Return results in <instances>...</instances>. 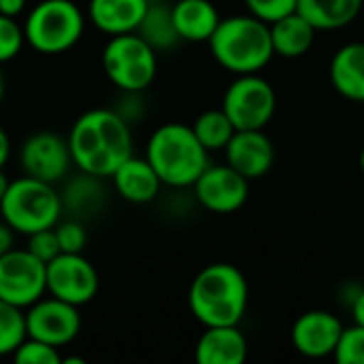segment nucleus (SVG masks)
Here are the masks:
<instances>
[{
	"mask_svg": "<svg viewBox=\"0 0 364 364\" xmlns=\"http://www.w3.org/2000/svg\"><path fill=\"white\" fill-rule=\"evenodd\" d=\"M136 34L156 51H168L173 47H177L181 43L175 23H173V15H171V4L166 2H149Z\"/></svg>",
	"mask_w": 364,
	"mask_h": 364,
	"instance_id": "24",
	"label": "nucleus"
},
{
	"mask_svg": "<svg viewBox=\"0 0 364 364\" xmlns=\"http://www.w3.org/2000/svg\"><path fill=\"white\" fill-rule=\"evenodd\" d=\"M269 28H271V43L275 55L288 60L303 58L314 47L318 36V30L299 11L269 23Z\"/></svg>",
	"mask_w": 364,
	"mask_h": 364,
	"instance_id": "22",
	"label": "nucleus"
},
{
	"mask_svg": "<svg viewBox=\"0 0 364 364\" xmlns=\"http://www.w3.org/2000/svg\"><path fill=\"white\" fill-rule=\"evenodd\" d=\"M26 314V335L30 339H38L53 348H64L73 343L81 331V314L79 307L60 301L55 296H43L32 303Z\"/></svg>",
	"mask_w": 364,
	"mask_h": 364,
	"instance_id": "10",
	"label": "nucleus"
},
{
	"mask_svg": "<svg viewBox=\"0 0 364 364\" xmlns=\"http://www.w3.org/2000/svg\"><path fill=\"white\" fill-rule=\"evenodd\" d=\"M224 156L226 164H230L245 179L254 181L273 168L275 147L264 130H235L224 147Z\"/></svg>",
	"mask_w": 364,
	"mask_h": 364,
	"instance_id": "15",
	"label": "nucleus"
},
{
	"mask_svg": "<svg viewBox=\"0 0 364 364\" xmlns=\"http://www.w3.org/2000/svg\"><path fill=\"white\" fill-rule=\"evenodd\" d=\"M222 109L237 130H264L275 115L277 94L258 73L237 75L224 92Z\"/></svg>",
	"mask_w": 364,
	"mask_h": 364,
	"instance_id": "8",
	"label": "nucleus"
},
{
	"mask_svg": "<svg viewBox=\"0 0 364 364\" xmlns=\"http://www.w3.org/2000/svg\"><path fill=\"white\" fill-rule=\"evenodd\" d=\"M149 0H90L87 21L107 36L136 32Z\"/></svg>",
	"mask_w": 364,
	"mask_h": 364,
	"instance_id": "17",
	"label": "nucleus"
},
{
	"mask_svg": "<svg viewBox=\"0 0 364 364\" xmlns=\"http://www.w3.org/2000/svg\"><path fill=\"white\" fill-rule=\"evenodd\" d=\"M198 364H241L247 358V337L237 326H205L194 348Z\"/></svg>",
	"mask_w": 364,
	"mask_h": 364,
	"instance_id": "18",
	"label": "nucleus"
},
{
	"mask_svg": "<svg viewBox=\"0 0 364 364\" xmlns=\"http://www.w3.org/2000/svg\"><path fill=\"white\" fill-rule=\"evenodd\" d=\"M105 179L87 175L79 171L77 175H70L64 179V188L60 192L62 200V213H68V218L75 220H87L96 215L105 203Z\"/></svg>",
	"mask_w": 364,
	"mask_h": 364,
	"instance_id": "21",
	"label": "nucleus"
},
{
	"mask_svg": "<svg viewBox=\"0 0 364 364\" xmlns=\"http://www.w3.org/2000/svg\"><path fill=\"white\" fill-rule=\"evenodd\" d=\"M171 15L179 38L188 43H207L222 19L211 0H177Z\"/></svg>",
	"mask_w": 364,
	"mask_h": 364,
	"instance_id": "20",
	"label": "nucleus"
},
{
	"mask_svg": "<svg viewBox=\"0 0 364 364\" xmlns=\"http://www.w3.org/2000/svg\"><path fill=\"white\" fill-rule=\"evenodd\" d=\"M333 358L339 364H364V326L354 324L343 328Z\"/></svg>",
	"mask_w": 364,
	"mask_h": 364,
	"instance_id": "28",
	"label": "nucleus"
},
{
	"mask_svg": "<svg viewBox=\"0 0 364 364\" xmlns=\"http://www.w3.org/2000/svg\"><path fill=\"white\" fill-rule=\"evenodd\" d=\"M352 318H354V324L364 326V290H360L352 301Z\"/></svg>",
	"mask_w": 364,
	"mask_h": 364,
	"instance_id": "34",
	"label": "nucleus"
},
{
	"mask_svg": "<svg viewBox=\"0 0 364 364\" xmlns=\"http://www.w3.org/2000/svg\"><path fill=\"white\" fill-rule=\"evenodd\" d=\"M192 130L196 134V139L203 143V147L211 154V151H224V147L228 145L230 136L235 134V126L230 122V117L224 113V109H207L203 111L194 124Z\"/></svg>",
	"mask_w": 364,
	"mask_h": 364,
	"instance_id": "25",
	"label": "nucleus"
},
{
	"mask_svg": "<svg viewBox=\"0 0 364 364\" xmlns=\"http://www.w3.org/2000/svg\"><path fill=\"white\" fill-rule=\"evenodd\" d=\"M207 43L213 60L232 75L260 73L275 55L269 23L250 13L222 17Z\"/></svg>",
	"mask_w": 364,
	"mask_h": 364,
	"instance_id": "3",
	"label": "nucleus"
},
{
	"mask_svg": "<svg viewBox=\"0 0 364 364\" xmlns=\"http://www.w3.org/2000/svg\"><path fill=\"white\" fill-rule=\"evenodd\" d=\"M250 305V284L230 262H211L196 273L188 290V307L203 326H237Z\"/></svg>",
	"mask_w": 364,
	"mask_h": 364,
	"instance_id": "2",
	"label": "nucleus"
},
{
	"mask_svg": "<svg viewBox=\"0 0 364 364\" xmlns=\"http://www.w3.org/2000/svg\"><path fill=\"white\" fill-rule=\"evenodd\" d=\"M196 203L218 215L237 213L250 198V179L230 164H209L192 186Z\"/></svg>",
	"mask_w": 364,
	"mask_h": 364,
	"instance_id": "12",
	"label": "nucleus"
},
{
	"mask_svg": "<svg viewBox=\"0 0 364 364\" xmlns=\"http://www.w3.org/2000/svg\"><path fill=\"white\" fill-rule=\"evenodd\" d=\"M358 166H360V173H363L364 177V147L360 149V156H358Z\"/></svg>",
	"mask_w": 364,
	"mask_h": 364,
	"instance_id": "38",
	"label": "nucleus"
},
{
	"mask_svg": "<svg viewBox=\"0 0 364 364\" xmlns=\"http://www.w3.org/2000/svg\"><path fill=\"white\" fill-rule=\"evenodd\" d=\"M11 356L17 364H62L58 348L30 337H26Z\"/></svg>",
	"mask_w": 364,
	"mask_h": 364,
	"instance_id": "27",
	"label": "nucleus"
},
{
	"mask_svg": "<svg viewBox=\"0 0 364 364\" xmlns=\"http://www.w3.org/2000/svg\"><path fill=\"white\" fill-rule=\"evenodd\" d=\"M363 4L364 0H299L296 11L318 32H335L352 26Z\"/></svg>",
	"mask_w": 364,
	"mask_h": 364,
	"instance_id": "23",
	"label": "nucleus"
},
{
	"mask_svg": "<svg viewBox=\"0 0 364 364\" xmlns=\"http://www.w3.org/2000/svg\"><path fill=\"white\" fill-rule=\"evenodd\" d=\"M149 2H166V0H149Z\"/></svg>",
	"mask_w": 364,
	"mask_h": 364,
	"instance_id": "39",
	"label": "nucleus"
},
{
	"mask_svg": "<svg viewBox=\"0 0 364 364\" xmlns=\"http://www.w3.org/2000/svg\"><path fill=\"white\" fill-rule=\"evenodd\" d=\"M19 164L23 175L55 186L73 168L68 141L55 132H34L19 147Z\"/></svg>",
	"mask_w": 364,
	"mask_h": 364,
	"instance_id": "13",
	"label": "nucleus"
},
{
	"mask_svg": "<svg viewBox=\"0 0 364 364\" xmlns=\"http://www.w3.org/2000/svg\"><path fill=\"white\" fill-rule=\"evenodd\" d=\"M98 273L83 254L60 252L47 262V294L75 307L87 305L98 294Z\"/></svg>",
	"mask_w": 364,
	"mask_h": 364,
	"instance_id": "11",
	"label": "nucleus"
},
{
	"mask_svg": "<svg viewBox=\"0 0 364 364\" xmlns=\"http://www.w3.org/2000/svg\"><path fill=\"white\" fill-rule=\"evenodd\" d=\"M26 337L23 309L0 299V356H11Z\"/></svg>",
	"mask_w": 364,
	"mask_h": 364,
	"instance_id": "26",
	"label": "nucleus"
},
{
	"mask_svg": "<svg viewBox=\"0 0 364 364\" xmlns=\"http://www.w3.org/2000/svg\"><path fill=\"white\" fill-rule=\"evenodd\" d=\"M9 158H11V139H9L6 130L0 126V168L6 166Z\"/></svg>",
	"mask_w": 364,
	"mask_h": 364,
	"instance_id": "35",
	"label": "nucleus"
},
{
	"mask_svg": "<svg viewBox=\"0 0 364 364\" xmlns=\"http://www.w3.org/2000/svg\"><path fill=\"white\" fill-rule=\"evenodd\" d=\"M26 45L45 55L73 49L85 32V15L73 0H41L26 15Z\"/></svg>",
	"mask_w": 364,
	"mask_h": 364,
	"instance_id": "6",
	"label": "nucleus"
},
{
	"mask_svg": "<svg viewBox=\"0 0 364 364\" xmlns=\"http://www.w3.org/2000/svg\"><path fill=\"white\" fill-rule=\"evenodd\" d=\"M26 4H28V0H0V15L17 19L26 11Z\"/></svg>",
	"mask_w": 364,
	"mask_h": 364,
	"instance_id": "33",
	"label": "nucleus"
},
{
	"mask_svg": "<svg viewBox=\"0 0 364 364\" xmlns=\"http://www.w3.org/2000/svg\"><path fill=\"white\" fill-rule=\"evenodd\" d=\"M66 141L73 166L102 179H109L134 154L132 126L115 109H90L81 113L70 126Z\"/></svg>",
	"mask_w": 364,
	"mask_h": 364,
	"instance_id": "1",
	"label": "nucleus"
},
{
	"mask_svg": "<svg viewBox=\"0 0 364 364\" xmlns=\"http://www.w3.org/2000/svg\"><path fill=\"white\" fill-rule=\"evenodd\" d=\"M47 294V264L26 247H11L0 254V299L28 309Z\"/></svg>",
	"mask_w": 364,
	"mask_h": 364,
	"instance_id": "9",
	"label": "nucleus"
},
{
	"mask_svg": "<svg viewBox=\"0 0 364 364\" xmlns=\"http://www.w3.org/2000/svg\"><path fill=\"white\" fill-rule=\"evenodd\" d=\"M145 158L158 173L162 186L192 188L211 164L209 151L196 139L192 126L168 122L158 126L145 145Z\"/></svg>",
	"mask_w": 364,
	"mask_h": 364,
	"instance_id": "4",
	"label": "nucleus"
},
{
	"mask_svg": "<svg viewBox=\"0 0 364 364\" xmlns=\"http://www.w3.org/2000/svg\"><path fill=\"white\" fill-rule=\"evenodd\" d=\"M26 45L23 26L15 17L0 15V66L15 60Z\"/></svg>",
	"mask_w": 364,
	"mask_h": 364,
	"instance_id": "30",
	"label": "nucleus"
},
{
	"mask_svg": "<svg viewBox=\"0 0 364 364\" xmlns=\"http://www.w3.org/2000/svg\"><path fill=\"white\" fill-rule=\"evenodd\" d=\"M109 179L115 192L132 205H147L156 200L162 188V181L154 166L147 162V158L134 154L128 160H124Z\"/></svg>",
	"mask_w": 364,
	"mask_h": 364,
	"instance_id": "16",
	"label": "nucleus"
},
{
	"mask_svg": "<svg viewBox=\"0 0 364 364\" xmlns=\"http://www.w3.org/2000/svg\"><path fill=\"white\" fill-rule=\"evenodd\" d=\"M58 243H60V252L64 254H83L85 245H87V230L85 224L81 220L68 218L62 220L53 226Z\"/></svg>",
	"mask_w": 364,
	"mask_h": 364,
	"instance_id": "29",
	"label": "nucleus"
},
{
	"mask_svg": "<svg viewBox=\"0 0 364 364\" xmlns=\"http://www.w3.org/2000/svg\"><path fill=\"white\" fill-rule=\"evenodd\" d=\"M299 0H243L250 15L262 19L264 23H273L296 11Z\"/></svg>",
	"mask_w": 364,
	"mask_h": 364,
	"instance_id": "31",
	"label": "nucleus"
},
{
	"mask_svg": "<svg viewBox=\"0 0 364 364\" xmlns=\"http://www.w3.org/2000/svg\"><path fill=\"white\" fill-rule=\"evenodd\" d=\"M26 250L32 256H36L41 262H45V264L51 262L60 254V243H58L55 230L53 228H43V230H36V232L28 235Z\"/></svg>",
	"mask_w": 364,
	"mask_h": 364,
	"instance_id": "32",
	"label": "nucleus"
},
{
	"mask_svg": "<svg viewBox=\"0 0 364 364\" xmlns=\"http://www.w3.org/2000/svg\"><path fill=\"white\" fill-rule=\"evenodd\" d=\"M4 92H6V83H4V75H2V68H0V105L4 100Z\"/></svg>",
	"mask_w": 364,
	"mask_h": 364,
	"instance_id": "37",
	"label": "nucleus"
},
{
	"mask_svg": "<svg viewBox=\"0 0 364 364\" xmlns=\"http://www.w3.org/2000/svg\"><path fill=\"white\" fill-rule=\"evenodd\" d=\"M343 328V322L335 314L326 309H311L294 320L290 341L301 356L320 360L335 354Z\"/></svg>",
	"mask_w": 364,
	"mask_h": 364,
	"instance_id": "14",
	"label": "nucleus"
},
{
	"mask_svg": "<svg viewBox=\"0 0 364 364\" xmlns=\"http://www.w3.org/2000/svg\"><path fill=\"white\" fill-rule=\"evenodd\" d=\"M100 62L119 92H145L158 75V51L136 32L109 36Z\"/></svg>",
	"mask_w": 364,
	"mask_h": 364,
	"instance_id": "7",
	"label": "nucleus"
},
{
	"mask_svg": "<svg viewBox=\"0 0 364 364\" xmlns=\"http://www.w3.org/2000/svg\"><path fill=\"white\" fill-rule=\"evenodd\" d=\"M13 237H15V232L4 222H0V254L9 252L13 247Z\"/></svg>",
	"mask_w": 364,
	"mask_h": 364,
	"instance_id": "36",
	"label": "nucleus"
},
{
	"mask_svg": "<svg viewBox=\"0 0 364 364\" xmlns=\"http://www.w3.org/2000/svg\"><path fill=\"white\" fill-rule=\"evenodd\" d=\"M0 218L17 235H32L43 228H53L62 218L60 192L53 183L30 175L9 181L0 198Z\"/></svg>",
	"mask_w": 364,
	"mask_h": 364,
	"instance_id": "5",
	"label": "nucleus"
},
{
	"mask_svg": "<svg viewBox=\"0 0 364 364\" xmlns=\"http://www.w3.org/2000/svg\"><path fill=\"white\" fill-rule=\"evenodd\" d=\"M328 77L339 96L364 102V41L341 45L328 66Z\"/></svg>",
	"mask_w": 364,
	"mask_h": 364,
	"instance_id": "19",
	"label": "nucleus"
}]
</instances>
